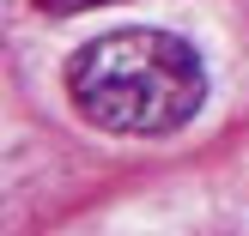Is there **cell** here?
Listing matches in <instances>:
<instances>
[{
  "mask_svg": "<svg viewBox=\"0 0 249 236\" xmlns=\"http://www.w3.org/2000/svg\"><path fill=\"white\" fill-rule=\"evenodd\" d=\"M67 97L91 127L122 140H164L207 103V67L182 36L152 24L104 31L67 61Z\"/></svg>",
  "mask_w": 249,
  "mask_h": 236,
  "instance_id": "6da1fadb",
  "label": "cell"
},
{
  "mask_svg": "<svg viewBox=\"0 0 249 236\" xmlns=\"http://www.w3.org/2000/svg\"><path fill=\"white\" fill-rule=\"evenodd\" d=\"M36 12H49V18H73V12H97V6H122V0H31Z\"/></svg>",
  "mask_w": 249,
  "mask_h": 236,
  "instance_id": "7a4b0ae2",
  "label": "cell"
}]
</instances>
